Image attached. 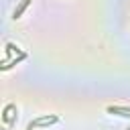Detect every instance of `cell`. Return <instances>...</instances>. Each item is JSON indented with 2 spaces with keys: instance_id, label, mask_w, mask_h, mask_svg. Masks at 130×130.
<instances>
[{
  "instance_id": "7a4b0ae2",
  "label": "cell",
  "mask_w": 130,
  "mask_h": 130,
  "mask_svg": "<svg viewBox=\"0 0 130 130\" xmlns=\"http://www.w3.org/2000/svg\"><path fill=\"white\" fill-rule=\"evenodd\" d=\"M108 114H116V116L130 118V108H124V106H108Z\"/></svg>"
},
{
  "instance_id": "6da1fadb",
  "label": "cell",
  "mask_w": 130,
  "mask_h": 130,
  "mask_svg": "<svg viewBox=\"0 0 130 130\" xmlns=\"http://www.w3.org/2000/svg\"><path fill=\"white\" fill-rule=\"evenodd\" d=\"M57 120H59L57 116H45V118H37V120H32V122L28 124V130L39 128V126H49V124H55Z\"/></svg>"
},
{
  "instance_id": "3957f363",
  "label": "cell",
  "mask_w": 130,
  "mask_h": 130,
  "mask_svg": "<svg viewBox=\"0 0 130 130\" xmlns=\"http://www.w3.org/2000/svg\"><path fill=\"white\" fill-rule=\"evenodd\" d=\"M28 4H30V0H22V2L18 4V8L14 10V14H12V16H14V18H20V16H22V12L26 10V6H28Z\"/></svg>"
}]
</instances>
